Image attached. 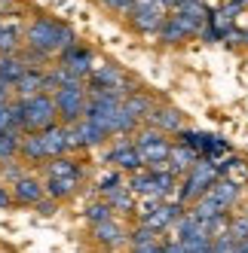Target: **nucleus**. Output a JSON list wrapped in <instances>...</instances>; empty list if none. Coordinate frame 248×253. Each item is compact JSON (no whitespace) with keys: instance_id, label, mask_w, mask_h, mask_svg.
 Listing matches in <instances>:
<instances>
[{"instance_id":"nucleus-33","label":"nucleus","mask_w":248,"mask_h":253,"mask_svg":"<svg viewBox=\"0 0 248 253\" xmlns=\"http://www.w3.org/2000/svg\"><path fill=\"white\" fill-rule=\"evenodd\" d=\"M25 174H28V171L22 168V162H15V159H12V162H6V165H0V177L6 180V186L19 183V180H22Z\"/></svg>"},{"instance_id":"nucleus-11","label":"nucleus","mask_w":248,"mask_h":253,"mask_svg":"<svg viewBox=\"0 0 248 253\" xmlns=\"http://www.w3.org/2000/svg\"><path fill=\"white\" fill-rule=\"evenodd\" d=\"M43 143H46V153L49 159H59V156H70L77 150V140H74V131L67 128V125L56 122L52 128L43 131Z\"/></svg>"},{"instance_id":"nucleus-36","label":"nucleus","mask_w":248,"mask_h":253,"mask_svg":"<svg viewBox=\"0 0 248 253\" xmlns=\"http://www.w3.org/2000/svg\"><path fill=\"white\" fill-rule=\"evenodd\" d=\"M15 202H12V189L6 183H0V211H9Z\"/></svg>"},{"instance_id":"nucleus-32","label":"nucleus","mask_w":248,"mask_h":253,"mask_svg":"<svg viewBox=\"0 0 248 253\" xmlns=\"http://www.w3.org/2000/svg\"><path fill=\"white\" fill-rule=\"evenodd\" d=\"M227 238H233L236 244L248 241V216H233V220H230V229H227Z\"/></svg>"},{"instance_id":"nucleus-3","label":"nucleus","mask_w":248,"mask_h":253,"mask_svg":"<svg viewBox=\"0 0 248 253\" xmlns=\"http://www.w3.org/2000/svg\"><path fill=\"white\" fill-rule=\"evenodd\" d=\"M221 180V174H218V165L215 162H205V159H199L196 165H193L184 177H181V183H178V205H196L199 198L215 186Z\"/></svg>"},{"instance_id":"nucleus-9","label":"nucleus","mask_w":248,"mask_h":253,"mask_svg":"<svg viewBox=\"0 0 248 253\" xmlns=\"http://www.w3.org/2000/svg\"><path fill=\"white\" fill-rule=\"evenodd\" d=\"M202 28H205V25L190 22L187 15H181V12H169V19H166L163 31H159L156 37H159V43H166V46H178V43H184V40H190V37H199Z\"/></svg>"},{"instance_id":"nucleus-23","label":"nucleus","mask_w":248,"mask_h":253,"mask_svg":"<svg viewBox=\"0 0 248 253\" xmlns=\"http://www.w3.org/2000/svg\"><path fill=\"white\" fill-rule=\"evenodd\" d=\"M126 189L138 198H144V195H153L156 198V174L150 171V168H141V171H135V174H129V180H126Z\"/></svg>"},{"instance_id":"nucleus-16","label":"nucleus","mask_w":248,"mask_h":253,"mask_svg":"<svg viewBox=\"0 0 248 253\" xmlns=\"http://www.w3.org/2000/svg\"><path fill=\"white\" fill-rule=\"evenodd\" d=\"M9 189H12V202H15V205H22V208H34V205H37L40 198L46 195L43 180H37L34 174H25L19 183H12Z\"/></svg>"},{"instance_id":"nucleus-25","label":"nucleus","mask_w":248,"mask_h":253,"mask_svg":"<svg viewBox=\"0 0 248 253\" xmlns=\"http://www.w3.org/2000/svg\"><path fill=\"white\" fill-rule=\"evenodd\" d=\"M123 107H126V110H129V113H132L138 122H144V119H147V116L156 110V101H153L147 92H141V88H138L135 95H129L126 101H123Z\"/></svg>"},{"instance_id":"nucleus-6","label":"nucleus","mask_w":248,"mask_h":253,"mask_svg":"<svg viewBox=\"0 0 248 253\" xmlns=\"http://www.w3.org/2000/svg\"><path fill=\"white\" fill-rule=\"evenodd\" d=\"M135 147L141 153V162H144V168H156L163 165V162H169V153H172V140L156 131V128H138L135 131Z\"/></svg>"},{"instance_id":"nucleus-24","label":"nucleus","mask_w":248,"mask_h":253,"mask_svg":"<svg viewBox=\"0 0 248 253\" xmlns=\"http://www.w3.org/2000/svg\"><path fill=\"white\" fill-rule=\"evenodd\" d=\"M218 174H221L224 180H233V183H239V186L248 183V165H245L239 156H227V159H221V162H218Z\"/></svg>"},{"instance_id":"nucleus-27","label":"nucleus","mask_w":248,"mask_h":253,"mask_svg":"<svg viewBox=\"0 0 248 253\" xmlns=\"http://www.w3.org/2000/svg\"><path fill=\"white\" fill-rule=\"evenodd\" d=\"M19 143H22V131H0V165L19 159Z\"/></svg>"},{"instance_id":"nucleus-1","label":"nucleus","mask_w":248,"mask_h":253,"mask_svg":"<svg viewBox=\"0 0 248 253\" xmlns=\"http://www.w3.org/2000/svg\"><path fill=\"white\" fill-rule=\"evenodd\" d=\"M77 31L64 25L56 15H37L25 25V46L43 52V55H62L64 49L77 46Z\"/></svg>"},{"instance_id":"nucleus-19","label":"nucleus","mask_w":248,"mask_h":253,"mask_svg":"<svg viewBox=\"0 0 248 253\" xmlns=\"http://www.w3.org/2000/svg\"><path fill=\"white\" fill-rule=\"evenodd\" d=\"M196 162H199V156L193 153L190 147H184V143H178V140L172 143V153H169V174H175V177L181 180L193 165H196Z\"/></svg>"},{"instance_id":"nucleus-10","label":"nucleus","mask_w":248,"mask_h":253,"mask_svg":"<svg viewBox=\"0 0 248 253\" xmlns=\"http://www.w3.org/2000/svg\"><path fill=\"white\" fill-rule=\"evenodd\" d=\"M59 64L67 70V74H74L77 80H86V77L92 74V67H95V52H92L89 46L77 43V46H70V49L62 52V55H59Z\"/></svg>"},{"instance_id":"nucleus-22","label":"nucleus","mask_w":248,"mask_h":253,"mask_svg":"<svg viewBox=\"0 0 248 253\" xmlns=\"http://www.w3.org/2000/svg\"><path fill=\"white\" fill-rule=\"evenodd\" d=\"M80 186H83V180H67V177H46L43 180L46 195L56 198V202H67L70 195H77Z\"/></svg>"},{"instance_id":"nucleus-17","label":"nucleus","mask_w":248,"mask_h":253,"mask_svg":"<svg viewBox=\"0 0 248 253\" xmlns=\"http://www.w3.org/2000/svg\"><path fill=\"white\" fill-rule=\"evenodd\" d=\"M74 140H77V150H95V147H104L108 143V134H104L95 122H89V119H83V122H77L74 128Z\"/></svg>"},{"instance_id":"nucleus-38","label":"nucleus","mask_w":248,"mask_h":253,"mask_svg":"<svg viewBox=\"0 0 248 253\" xmlns=\"http://www.w3.org/2000/svg\"><path fill=\"white\" fill-rule=\"evenodd\" d=\"M236 253H248V241H242V244L236 247Z\"/></svg>"},{"instance_id":"nucleus-20","label":"nucleus","mask_w":248,"mask_h":253,"mask_svg":"<svg viewBox=\"0 0 248 253\" xmlns=\"http://www.w3.org/2000/svg\"><path fill=\"white\" fill-rule=\"evenodd\" d=\"M19 162H34V165H46L49 162V153H46V143H43V134H22V143H19Z\"/></svg>"},{"instance_id":"nucleus-35","label":"nucleus","mask_w":248,"mask_h":253,"mask_svg":"<svg viewBox=\"0 0 248 253\" xmlns=\"http://www.w3.org/2000/svg\"><path fill=\"white\" fill-rule=\"evenodd\" d=\"M34 211H37L40 216H52V213H56V211H59V202H56V198H49V195H43V198H40V202H37V205H34Z\"/></svg>"},{"instance_id":"nucleus-7","label":"nucleus","mask_w":248,"mask_h":253,"mask_svg":"<svg viewBox=\"0 0 248 253\" xmlns=\"http://www.w3.org/2000/svg\"><path fill=\"white\" fill-rule=\"evenodd\" d=\"M169 19V9L163 6V0H135V6L129 12V25L138 31V34H156L163 31Z\"/></svg>"},{"instance_id":"nucleus-37","label":"nucleus","mask_w":248,"mask_h":253,"mask_svg":"<svg viewBox=\"0 0 248 253\" xmlns=\"http://www.w3.org/2000/svg\"><path fill=\"white\" fill-rule=\"evenodd\" d=\"M12 125H9V104L6 107H0V131H9Z\"/></svg>"},{"instance_id":"nucleus-30","label":"nucleus","mask_w":248,"mask_h":253,"mask_svg":"<svg viewBox=\"0 0 248 253\" xmlns=\"http://www.w3.org/2000/svg\"><path fill=\"white\" fill-rule=\"evenodd\" d=\"M83 216H86L92 226H98V223H104V220H114V208L104 202V198H98V202H92L89 208L83 211Z\"/></svg>"},{"instance_id":"nucleus-34","label":"nucleus","mask_w":248,"mask_h":253,"mask_svg":"<svg viewBox=\"0 0 248 253\" xmlns=\"http://www.w3.org/2000/svg\"><path fill=\"white\" fill-rule=\"evenodd\" d=\"M95 3H98L101 9L117 12V15H129V12H132V6H135V0H95Z\"/></svg>"},{"instance_id":"nucleus-29","label":"nucleus","mask_w":248,"mask_h":253,"mask_svg":"<svg viewBox=\"0 0 248 253\" xmlns=\"http://www.w3.org/2000/svg\"><path fill=\"white\" fill-rule=\"evenodd\" d=\"M156 241H159V232H153V229H147V226H141V223L129 232V247H132V250H141V247L156 244Z\"/></svg>"},{"instance_id":"nucleus-21","label":"nucleus","mask_w":248,"mask_h":253,"mask_svg":"<svg viewBox=\"0 0 248 253\" xmlns=\"http://www.w3.org/2000/svg\"><path fill=\"white\" fill-rule=\"evenodd\" d=\"M46 177H67V180H83L86 171L74 156H59L46 162Z\"/></svg>"},{"instance_id":"nucleus-15","label":"nucleus","mask_w":248,"mask_h":253,"mask_svg":"<svg viewBox=\"0 0 248 253\" xmlns=\"http://www.w3.org/2000/svg\"><path fill=\"white\" fill-rule=\"evenodd\" d=\"M25 46V28L22 19H0V55H19Z\"/></svg>"},{"instance_id":"nucleus-14","label":"nucleus","mask_w":248,"mask_h":253,"mask_svg":"<svg viewBox=\"0 0 248 253\" xmlns=\"http://www.w3.org/2000/svg\"><path fill=\"white\" fill-rule=\"evenodd\" d=\"M92 241L101 244V247H108V250H117L123 244H129V229L114 216V220H104V223L92 226Z\"/></svg>"},{"instance_id":"nucleus-2","label":"nucleus","mask_w":248,"mask_h":253,"mask_svg":"<svg viewBox=\"0 0 248 253\" xmlns=\"http://www.w3.org/2000/svg\"><path fill=\"white\" fill-rule=\"evenodd\" d=\"M239 198H242V186L233 183V180H224V177H221L196 205H190V213L196 216V220L205 223V220H215V216L230 213V208H233Z\"/></svg>"},{"instance_id":"nucleus-5","label":"nucleus","mask_w":248,"mask_h":253,"mask_svg":"<svg viewBox=\"0 0 248 253\" xmlns=\"http://www.w3.org/2000/svg\"><path fill=\"white\" fill-rule=\"evenodd\" d=\"M22 110H25V134H43L46 128H52L59 122V110H56L52 95H37L31 101H22Z\"/></svg>"},{"instance_id":"nucleus-28","label":"nucleus","mask_w":248,"mask_h":253,"mask_svg":"<svg viewBox=\"0 0 248 253\" xmlns=\"http://www.w3.org/2000/svg\"><path fill=\"white\" fill-rule=\"evenodd\" d=\"M104 202H108L114 211H123V213H132V211H135V195H132L126 186H120L117 192L104 195Z\"/></svg>"},{"instance_id":"nucleus-13","label":"nucleus","mask_w":248,"mask_h":253,"mask_svg":"<svg viewBox=\"0 0 248 253\" xmlns=\"http://www.w3.org/2000/svg\"><path fill=\"white\" fill-rule=\"evenodd\" d=\"M147 128H156L163 134H178L184 131V113L175 110V107H166V104H156V110L144 119Z\"/></svg>"},{"instance_id":"nucleus-18","label":"nucleus","mask_w":248,"mask_h":253,"mask_svg":"<svg viewBox=\"0 0 248 253\" xmlns=\"http://www.w3.org/2000/svg\"><path fill=\"white\" fill-rule=\"evenodd\" d=\"M12 95H15V101H31V98L43 95V70H25V74L15 80Z\"/></svg>"},{"instance_id":"nucleus-12","label":"nucleus","mask_w":248,"mask_h":253,"mask_svg":"<svg viewBox=\"0 0 248 253\" xmlns=\"http://www.w3.org/2000/svg\"><path fill=\"white\" fill-rule=\"evenodd\" d=\"M181 216H184V205H178V202H163L156 211H150L144 220H141V226H147V229H153V232L163 235L166 229H175V223H178Z\"/></svg>"},{"instance_id":"nucleus-26","label":"nucleus","mask_w":248,"mask_h":253,"mask_svg":"<svg viewBox=\"0 0 248 253\" xmlns=\"http://www.w3.org/2000/svg\"><path fill=\"white\" fill-rule=\"evenodd\" d=\"M25 64L19 55H0V83H6V85H15V80H19L25 74Z\"/></svg>"},{"instance_id":"nucleus-31","label":"nucleus","mask_w":248,"mask_h":253,"mask_svg":"<svg viewBox=\"0 0 248 253\" xmlns=\"http://www.w3.org/2000/svg\"><path fill=\"white\" fill-rule=\"evenodd\" d=\"M95 186H98L101 195H111V192H117L120 186H126V180H123V171L114 168V171H104V174L98 177V183H95Z\"/></svg>"},{"instance_id":"nucleus-4","label":"nucleus","mask_w":248,"mask_h":253,"mask_svg":"<svg viewBox=\"0 0 248 253\" xmlns=\"http://www.w3.org/2000/svg\"><path fill=\"white\" fill-rule=\"evenodd\" d=\"M86 95H89V85L86 80H77L64 88H59L52 101H56V110H59V122L74 128L77 122H83V113H86Z\"/></svg>"},{"instance_id":"nucleus-8","label":"nucleus","mask_w":248,"mask_h":253,"mask_svg":"<svg viewBox=\"0 0 248 253\" xmlns=\"http://www.w3.org/2000/svg\"><path fill=\"white\" fill-rule=\"evenodd\" d=\"M104 162H108V165H114L117 171H126V174H135V171L144 168V162H141V153H138V147H135V140L123 137V134H120V140L114 143L111 150H104Z\"/></svg>"}]
</instances>
